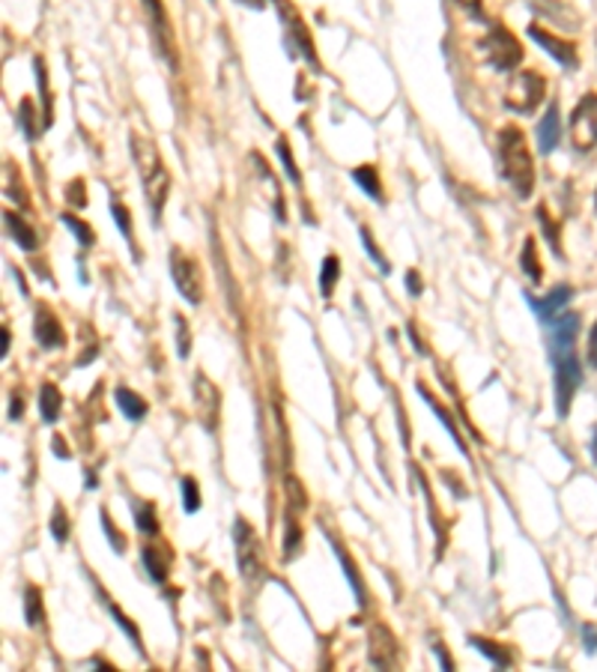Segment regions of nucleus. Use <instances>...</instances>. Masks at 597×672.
Masks as SVG:
<instances>
[{
    "instance_id": "obj_30",
    "label": "nucleus",
    "mask_w": 597,
    "mask_h": 672,
    "mask_svg": "<svg viewBox=\"0 0 597 672\" xmlns=\"http://www.w3.org/2000/svg\"><path fill=\"white\" fill-rule=\"evenodd\" d=\"M63 225L75 230V237H78V242H82V246H94L96 237H94V230H90V225H84V221H78V218L69 216V213L63 216Z\"/></svg>"
},
{
    "instance_id": "obj_10",
    "label": "nucleus",
    "mask_w": 597,
    "mask_h": 672,
    "mask_svg": "<svg viewBox=\"0 0 597 672\" xmlns=\"http://www.w3.org/2000/svg\"><path fill=\"white\" fill-rule=\"evenodd\" d=\"M234 544H237L239 568H242L246 579H254L260 574V541L254 529L248 527L242 518H237V523H234Z\"/></svg>"
},
{
    "instance_id": "obj_49",
    "label": "nucleus",
    "mask_w": 597,
    "mask_h": 672,
    "mask_svg": "<svg viewBox=\"0 0 597 672\" xmlns=\"http://www.w3.org/2000/svg\"><path fill=\"white\" fill-rule=\"evenodd\" d=\"M239 3H246V7H254V10H260V7H263V0H239Z\"/></svg>"
},
{
    "instance_id": "obj_3",
    "label": "nucleus",
    "mask_w": 597,
    "mask_h": 672,
    "mask_svg": "<svg viewBox=\"0 0 597 672\" xmlns=\"http://www.w3.org/2000/svg\"><path fill=\"white\" fill-rule=\"evenodd\" d=\"M553 353V365H556V407L558 415L565 419L567 410H571V401L574 394L579 392V383H583V362L574 353V344L571 347H550Z\"/></svg>"
},
{
    "instance_id": "obj_35",
    "label": "nucleus",
    "mask_w": 597,
    "mask_h": 672,
    "mask_svg": "<svg viewBox=\"0 0 597 672\" xmlns=\"http://www.w3.org/2000/svg\"><path fill=\"white\" fill-rule=\"evenodd\" d=\"M113 221L120 225V230H123V237L132 242L134 239V228H132V218H129V209L123 207V204H113Z\"/></svg>"
},
{
    "instance_id": "obj_20",
    "label": "nucleus",
    "mask_w": 597,
    "mask_h": 672,
    "mask_svg": "<svg viewBox=\"0 0 597 672\" xmlns=\"http://www.w3.org/2000/svg\"><path fill=\"white\" fill-rule=\"evenodd\" d=\"M520 263H523V272L529 275V281H532V284H541V279H544V269H541V260H538L535 237H525L523 251H520Z\"/></svg>"
},
{
    "instance_id": "obj_27",
    "label": "nucleus",
    "mask_w": 597,
    "mask_h": 672,
    "mask_svg": "<svg viewBox=\"0 0 597 672\" xmlns=\"http://www.w3.org/2000/svg\"><path fill=\"white\" fill-rule=\"evenodd\" d=\"M535 216H538V221H541V228H544V237L550 239L553 251H556V254H562V242H558V237H562V225L550 218V209H546V207H538Z\"/></svg>"
},
{
    "instance_id": "obj_48",
    "label": "nucleus",
    "mask_w": 597,
    "mask_h": 672,
    "mask_svg": "<svg viewBox=\"0 0 597 672\" xmlns=\"http://www.w3.org/2000/svg\"><path fill=\"white\" fill-rule=\"evenodd\" d=\"M0 335H3V338H0V353L7 356V353H10V329H3Z\"/></svg>"
},
{
    "instance_id": "obj_28",
    "label": "nucleus",
    "mask_w": 597,
    "mask_h": 672,
    "mask_svg": "<svg viewBox=\"0 0 597 672\" xmlns=\"http://www.w3.org/2000/svg\"><path fill=\"white\" fill-rule=\"evenodd\" d=\"M24 616H28V625H42V592L36 589V586H31V589L24 592Z\"/></svg>"
},
{
    "instance_id": "obj_31",
    "label": "nucleus",
    "mask_w": 597,
    "mask_h": 672,
    "mask_svg": "<svg viewBox=\"0 0 597 672\" xmlns=\"http://www.w3.org/2000/svg\"><path fill=\"white\" fill-rule=\"evenodd\" d=\"M180 490H183V506H186V511H197V508H200V494H197L195 478H183V481H180Z\"/></svg>"
},
{
    "instance_id": "obj_6",
    "label": "nucleus",
    "mask_w": 597,
    "mask_h": 672,
    "mask_svg": "<svg viewBox=\"0 0 597 672\" xmlns=\"http://www.w3.org/2000/svg\"><path fill=\"white\" fill-rule=\"evenodd\" d=\"M546 82L538 73H517L514 82L504 90V108L517 115H532L538 102L544 99Z\"/></svg>"
},
{
    "instance_id": "obj_39",
    "label": "nucleus",
    "mask_w": 597,
    "mask_h": 672,
    "mask_svg": "<svg viewBox=\"0 0 597 672\" xmlns=\"http://www.w3.org/2000/svg\"><path fill=\"white\" fill-rule=\"evenodd\" d=\"M361 239H365V249H368V254H373V263L380 267V272H389V263H386V258H382L380 249H377V242H373L371 230L361 228Z\"/></svg>"
},
{
    "instance_id": "obj_41",
    "label": "nucleus",
    "mask_w": 597,
    "mask_h": 672,
    "mask_svg": "<svg viewBox=\"0 0 597 672\" xmlns=\"http://www.w3.org/2000/svg\"><path fill=\"white\" fill-rule=\"evenodd\" d=\"M82 192H87L82 180H75V183H69V188H66V197L73 200L75 207H87V195H82Z\"/></svg>"
},
{
    "instance_id": "obj_14",
    "label": "nucleus",
    "mask_w": 597,
    "mask_h": 672,
    "mask_svg": "<svg viewBox=\"0 0 597 672\" xmlns=\"http://www.w3.org/2000/svg\"><path fill=\"white\" fill-rule=\"evenodd\" d=\"M33 332H36V342H40L45 350H57V347H63V344H66V335H63L61 321H57V317H54L52 311L45 308V305H40V308H36Z\"/></svg>"
},
{
    "instance_id": "obj_12",
    "label": "nucleus",
    "mask_w": 597,
    "mask_h": 672,
    "mask_svg": "<svg viewBox=\"0 0 597 672\" xmlns=\"http://www.w3.org/2000/svg\"><path fill=\"white\" fill-rule=\"evenodd\" d=\"M195 403H197V415H200V422H204L206 431H216L221 398H218V389L209 383V377H204V373H197L195 377Z\"/></svg>"
},
{
    "instance_id": "obj_9",
    "label": "nucleus",
    "mask_w": 597,
    "mask_h": 672,
    "mask_svg": "<svg viewBox=\"0 0 597 672\" xmlns=\"http://www.w3.org/2000/svg\"><path fill=\"white\" fill-rule=\"evenodd\" d=\"M571 141L577 150H591L597 144V94H588L571 115Z\"/></svg>"
},
{
    "instance_id": "obj_36",
    "label": "nucleus",
    "mask_w": 597,
    "mask_h": 672,
    "mask_svg": "<svg viewBox=\"0 0 597 672\" xmlns=\"http://www.w3.org/2000/svg\"><path fill=\"white\" fill-rule=\"evenodd\" d=\"M279 155H281V162H284V171H287L290 180H293L296 186H302V176H298L296 165H293V155H290V147H287V141H284V138L279 141Z\"/></svg>"
},
{
    "instance_id": "obj_29",
    "label": "nucleus",
    "mask_w": 597,
    "mask_h": 672,
    "mask_svg": "<svg viewBox=\"0 0 597 672\" xmlns=\"http://www.w3.org/2000/svg\"><path fill=\"white\" fill-rule=\"evenodd\" d=\"M332 544H335V541H332ZM335 553H338L340 565H344V571H347V579H350L352 592H356V600H359V604H365V600H368V598H365V586H361L359 574H356V568H352L350 556L344 553V548H340V544H335Z\"/></svg>"
},
{
    "instance_id": "obj_19",
    "label": "nucleus",
    "mask_w": 597,
    "mask_h": 672,
    "mask_svg": "<svg viewBox=\"0 0 597 672\" xmlns=\"http://www.w3.org/2000/svg\"><path fill=\"white\" fill-rule=\"evenodd\" d=\"M473 646L481 654H487V658H490L499 670H508V666L514 663V652H511L508 646H499V642L485 640V637H473Z\"/></svg>"
},
{
    "instance_id": "obj_11",
    "label": "nucleus",
    "mask_w": 597,
    "mask_h": 672,
    "mask_svg": "<svg viewBox=\"0 0 597 672\" xmlns=\"http://www.w3.org/2000/svg\"><path fill=\"white\" fill-rule=\"evenodd\" d=\"M529 36L541 45V48H546V54L550 57H556L562 66H567V69H577V45L567 40H558L556 33H550L546 28H541V24H529Z\"/></svg>"
},
{
    "instance_id": "obj_25",
    "label": "nucleus",
    "mask_w": 597,
    "mask_h": 672,
    "mask_svg": "<svg viewBox=\"0 0 597 672\" xmlns=\"http://www.w3.org/2000/svg\"><path fill=\"white\" fill-rule=\"evenodd\" d=\"M338 275H340L338 258L329 254V258L323 260V269H319V293H323V296H332V290L338 284Z\"/></svg>"
},
{
    "instance_id": "obj_24",
    "label": "nucleus",
    "mask_w": 597,
    "mask_h": 672,
    "mask_svg": "<svg viewBox=\"0 0 597 672\" xmlns=\"http://www.w3.org/2000/svg\"><path fill=\"white\" fill-rule=\"evenodd\" d=\"M352 180L359 183L365 192L371 197H377V200H382V183H380V174H377V167L373 165H361L352 171Z\"/></svg>"
},
{
    "instance_id": "obj_26",
    "label": "nucleus",
    "mask_w": 597,
    "mask_h": 672,
    "mask_svg": "<svg viewBox=\"0 0 597 672\" xmlns=\"http://www.w3.org/2000/svg\"><path fill=\"white\" fill-rule=\"evenodd\" d=\"M132 511L134 520H138V529H141L144 535H155V532H159V518H155V508L150 506V502H134Z\"/></svg>"
},
{
    "instance_id": "obj_37",
    "label": "nucleus",
    "mask_w": 597,
    "mask_h": 672,
    "mask_svg": "<svg viewBox=\"0 0 597 672\" xmlns=\"http://www.w3.org/2000/svg\"><path fill=\"white\" fill-rule=\"evenodd\" d=\"M108 610H111V616H113V619H117V625H120V628H123V631H126V633H129V637H132V640H134V642H138V652L144 654V646H141V637H138V628H134L132 621L126 619L123 613L117 610V607H113V604H111V607H108Z\"/></svg>"
},
{
    "instance_id": "obj_4",
    "label": "nucleus",
    "mask_w": 597,
    "mask_h": 672,
    "mask_svg": "<svg viewBox=\"0 0 597 672\" xmlns=\"http://www.w3.org/2000/svg\"><path fill=\"white\" fill-rule=\"evenodd\" d=\"M144 10L150 15V31L159 57L171 66V73H180V48H176V33L162 0H144Z\"/></svg>"
},
{
    "instance_id": "obj_15",
    "label": "nucleus",
    "mask_w": 597,
    "mask_h": 672,
    "mask_svg": "<svg viewBox=\"0 0 597 672\" xmlns=\"http://www.w3.org/2000/svg\"><path fill=\"white\" fill-rule=\"evenodd\" d=\"M144 565L150 571V577L165 583L167 574H171V565H174V553L165 544H146L144 548Z\"/></svg>"
},
{
    "instance_id": "obj_2",
    "label": "nucleus",
    "mask_w": 597,
    "mask_h": 672,
    "mask_svg": "<svg viewBox=\"0 0 597 672\" xmlns=\"http://www.w3.org/2000/svg\"><path fill=\"white\" fill-rule=\"evenodd\" d=\"M132 144L134 165H138V174H141V183H144V195L146 204L153 209V218L159 221L162 218V209H165L167 192H171V174H167L162 155L155 150L153 141H146L144 134H134L129 138Z\"/></svg>"
},
{
    "instance_id": "obj_40",
    "label": "nucleus",
    "mask_w": 597,
    "mask_h": 672,
    "mask_svg": "<svg viewBox=\"0 0 597 672\" xmlns=\"http://www.w3.org/2000/svg\"><path fill=\"white\" fill-rule=\"evenodd\" d=\"M176 332H180V335H176L180 356H188V347H192V342H188V323H186V317H180V314H176Z\"/></svg>"
},
{
    "instance_id": "obj_23",
    "label": "nucleus",
    "mask_w": 597,
    "mask_h": 672,
    "mask_svg": "<svg viewBox=\"0 0 597 672\" xmlns=\"http://www.w3.org/2000/svg\"><path fill=\"white\" fill-rule=\"evenodd\" d=\"M298 548H302V529L296 523V511L290 508L284 514V559L296 556Z\"/></svg>"
},
{
    "instance_id": "obj_8",
    "label": "nucleus",
    "mask_w": 597,
    "mask_h": 672,
    "mask_svg": "<svg viewBox=\"0 0 597 672\" xmlns=\"http://www.w3.org/2000/svg\"><path fill=\"white\" fill-rule=\"evenodd\" d=\"M275 7H279V15L281 21H284V31H287L290 45H293L296 52H302V57L317 69L319 61H317V52H314V40H311L308 28H305V21H302L296 7H293L290 0H275Z\"/></svg>"
},
{
    "instance_id": "obj_42",
    "label": "nucleus",
    "mask_w": 597,
    "mask_h": 672,
    "mask_svg": "<svg viewBox=\"0 0 597 672\" xmlns=\"http://www.w3.org/2000/svg\"><path fill=\"white\" fill-rule=\"evenodd\" d=\"M102 523H105V535L111 538V541H113V548H117V553H123V548H126V538L120 535V532H117V529H113L111 518H108V514H105V511H102Z\"/></svg>"
},
{
    "instance_id": "obj_1",
    "label": "nucleus",
    "mask_w": 597,
    "mask_h": 672,
    "mask_svg": "<svg viewBox=\"0 0 597 672\" xmlns=\"http://www.w3.org/2000/svg\"><path fill=\"white\" fill-rule=\"evenodd\" d=\"M499 165L517 197H529L535 192V162L525 144V134L517 126H504L499 132Z\"/></svg>"
},
{
    "instance_id": "obj_13",
    "label": "nucleus",
    "mask_w": 597,
    "mask_h": 672,
    "mask_svg": "<svg viewBox=\"0 0 597 672\" xmlns=\"http://www.w3.org/2000/svg\"><path fill=\"white\" fill-rule=\"evenodd\" d=\"M368 654H371V663L377 670H389L394 658H398V640H394V633L386 625H373L371 628V649H368Z\"/></svg>"
},
{
    "instance_id": "obj_32",
    "label": "nucleus",
    "mask_w": 597,
    "mask_h": 672,
    "mask_svg": "<svg viewBox=\"0 0 597 672\" xmlns=\"http://www.w3.org/2000/svg\"><path fill=\"white\" fill-rule=\"evenodd\" d=\"M52 532H54V538H57V541H66V538H69V520H66V508H63V506L54 508Z\"/></svg>"
},
{
    "instance_id": "obj_38",
    "label": "nucleus",
    "mask_w": 597,
    "mask_h": 672,
    "mask_svg": "<svg viewBox=\"0 0 597 672\" xmlns=\"http://www.w3.org/2000/svg\"><path fill=\"white\" fill-rule=\"evenodd\" d=\"M19 117H21V129H24V134H28V138H36V126H33V102H31V99H24V102H21Z\"/></svg>"
},
{
    "instance_id": "obj_45",
    "label": "nucleus",
    "mask_w": 597,
    "mask_h": 672,
    "mask_svg": "<svg viewBox=\"0 0 597 672\" xmlns=\"http://www.w3.org/2000/svg\"><path fill=\"white\" fill-rule=\"evenodd\" d=\"M406 284H410L412 296H419V293H422V279H419L415 272H410V275H406Z\"/></svg>"
},
{
    "instance_id": "obj_44",
    "label": "nucleus",
    "mask_w": 597,
    "mask_h": 672,
    "mask_svg": "<svg viewBox=\"0 0 597 672\" xmlns=\"http://www.w3.org/2000/svg\"><path fill=\"white\" fill-rule=\"evenodd\" d=\"M457 7H464V10H469L473 15H481V0H454Z\"/></svg>"
},
{
    "instance_id": "obj_34",
    "label": "nucleus",
    "mask_w": 597,
    "mask_h": 672,
    "mask_svg": "<svg viewBox=\"0 0 597 672\" xmlns=\"http://www.w3.org/2000/svg\"><path fill=\"white\" fill-rule=\"evenodd\" d=\"M36 78H40V87H42V102H45V123H52V94H48V78H45V66H42V61H36Z\"/></svg>"
},
{
    "instance_id": "obj_33",
    "label": "nucleus",
    "mask_w": 597,
    "mask_h": 672,
    "mask_svg": "<svg viewBox=\"0 0 597 672\" xmlns=\"http://www.w3.org/2000/svg\"><path fill=\"white\" fill-rule=\"evenodd\" d=\"M287 497L293 511H305V506H308V502H305V490L298 487V481L293 476H287Z\"/></svg>"
},
{
    "instance_id": "obj_43",
    "label": "nucleus",
    "mask_w": 597,
    "mask_h": 672,
    "mask_svg": "<svg viewBox=\"0 0 597 672\" xmlns=\"http://www.w3.org/2000/svg\"><path fill=\"white\" fill-rule=\"evenodd\" d=\"M588 365H595L597 368V321L595 326H591V335H588Z\"/></svg>"
},
{
    "instance_id": "obj_16",
    "label": "nucleus",
    "mask_w": 597,
    "mask_h": 672,
    "mask_svg": "<svg viewBox=\"0 0 597 672\" xmlns=\"http://www.w3.org/2000/svg\"><path fill=\"white\" fill-rule=\"evenodd\" d=\"M558 138H562V120H558L556 105H550V108H546L544 120H541V126H538V144H541L544 153H553L558 144Z\"/></svg>"
},
{
    "instance_id": "obj_18",
    "label": "nucleus",
    "mask_w": 597,
    "mask_h": 672,
    "mask_svg": "<svg viewBox=\"0 0 597 672\" xmlns=\"http://www.w3.org/2000/svg\"><path fill=\"white\" fill-rule=\"evenodd\" d=\"M3 221H7V230H10L12 239L19 242L21 249L33 251L36 246H40V239H36V230H33L31 225L24 221V218L15 216V213H7V216H3Z\"/></svg>"
},
{
    "instance_id": "obj_21",
    "label": "nucleus",
    "mask_w": 597,
    "mask_h": 672,
    "mask_svg": "<svg viewBox=\"0 0 597 672\" xmlns=\"http://www.w3.org/2000/svg\"><path fill=\"white\" fill-rule=\"evenodd\" d=\"M61 407H63V394L57 386L45 383L40 389V413L45 422H57V415H61Z\"/></svg>"
},
{
    "instance_id": "obj_17",
    "label": "nucleus",
    "mask_w": 597,
    "mask_h": 672,
    "mask_svg": "<svg viewBox=\"0 0 597 672\" xmlns=\"http://www.w3.org/2000/svg\"><path fill=\"white\" fill-rule=\"evenodd\" d=\"M567 300H571V288H558V290H553L546 300H529V302H532V308H535L538 317H541L544 323H550L553 317L562 314V308L567 305Z\"/></svg>"
},
{
    "instance_id": "obj_46",
    "label": "nucleus",
    "mask_w": 597,
    "mask_h": 672,
    "mask_svg": "<svg viewBox=\"0 0 597 672\" xmlns=\"http://www.w3.org/2000/svg\"><path fill=\"white\" fill-rule=\"evenodd\" d=\"M21 413H24V407H21V398L15 394V398L10 401V415L12 419H21Z\"/></svg>"
},
{
    "instance_id": "obj_7",
    "label": "nucleus",
    "mask_w": 597,
    "mask_h": 672,
    "mask_svg": "<svg viewBox=\"0 0 597 672\" xmlns=\"http://www.w3.org/2000/svg\"><path fill=\"white\" fill-rule=\"evenodd\" d=\"M171 275H174L176 290L186 296L192 305H200L204 302V275H200V267L197 260H192L183 251H171Z\"/></svg>"
},
{
    "instance_id": "obj_5",
    "label": "nucleus",
    "mask_w": 597,
    "mask_h": 672,
    "mask_svg": "<svg viewBox=\"0 0 597 672\" xmlns=\"http://www.w3.org/2000/svg\"><path fill=\"white\" fill-rule=\"evenodd\" d=\"M481 48H485L487 61H490V66H493L496 73H511L517 63L523 61V48H520V42H517V36L508 28H502V24H490V31H487L485 42H481Z\"/></svg>"
},
{
    "instance_id": "obj_22",
    "label": "nucleus",
    "mask_w": 597,
    "mask_h": 672,
    "mask_svg": "<svg viewBox=\"0 0 597 672\" xmlns=\"http://www.w3.org/2000/svg\"><path fill=\"white\" fill-rule=\"evenodd\" d=\"M117 403H120V410H123V415H129V419H144L146 415V401L141 398L138 392H129V389H117Z\"/></svg>"
},
{
    "instance_id": "obj_47",
    "label": "nucleus",
    "mask_w": 597,
    "mask_h": 672,
    "mask_svg": "<svg viewBox=\"0 0 597 672\" xmlns=\"http://www.w3.org/2000/svg\"><path fill=\"white\" fill-rule=\"evenodd\" d=\"M54 452H57V457H69V452H66V443H63L61 436H54Z\"/></svg>"
}]
</instances>
